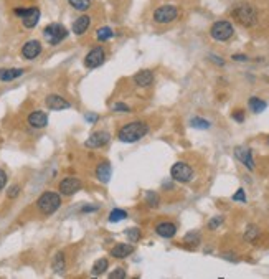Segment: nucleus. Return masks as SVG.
I'll return each instance as SVG.
<instances>
[{
	"instance_id": "44",
	"label": "nucleus",
	"mask_w": 269,
	"mask_h": 279,
	"mask_svg": "<svg viewBox=\"0 0 269 279\" xmlns=\"http://www.w3.org/2000/svg\"><path fill=\"white\" fill-rule=\"evenodd\" d=\"M223 258H224V260H230V261H233L236 256H235V254H228V253H226V254H223Z\"/></svg>"
},
{
	"instance_id": "41",
	"label": "nucleus",
	"mask_w": 269,
	"mask_h": 279,
	"mask_svg": "<svg viewBox=\"0 0 269 279\" xmlns=\"http://www.w3.org/2000/svg\"><path fill=\"white\" fill-rule=\"evenodd\" d=\"M84 119H86L88 123H96V121L99 119V116H98V114H94V112H88V114L84 116Z\"/></svg>"
},
{
	"instance_id": "29",
	"label": "nucleus",
	"mask_w": 269,
	"mask_h": 279,
	"mask_svg": "<svg viewBox=\"0 0 269 279\" xmlns=\"http://www.w3.org/2000/svg\"><path fill=\"white\" fill-rule=\"evenodd\" d=\"M190 126L195 127V129H202V131H205V129H210V121L203 119V117H194V119L190 121Z\"/></svg>"
},
{
	"instance_id": "15",
	"label": "nucleus",
	"mask_w": 269,
	"mask_h": 279,
	"mask_svg": "<svg viewBox=\"0 0 269 279\" xmlns=\"http://www.w3.org/2000/svg\"><path fill=\"white\" fill-rule=\"evenodd\" d=\"M28 124L33 129H43L48 126V114L45 111H33L28 116Z\"/></svg>"
},
{
	"instance_id": "38",
	"label": "nucleus",
	"mask_w": 269,
	"mask_h": 279,
	"mask_svg": "<svg viewBox=\"0 0 269 279\" xmlns=\"http://www.w3.org/2000/svg\"><path fill=\"white\" fill-rule=\"evenodd\" d=\"M18 193H20V185H12L9 188V192H7V197L15 198V197H18Z\"/></svg>"
},
{
	"instance_id": "37",
	"label": "nucleus",
	"mask_w": 269,
	"mask_h": 279,
	"mask_svg": "<svg viewBox=\"0 0 269 279\" xmlns=\"http://www.w3.org/2000/svg\"><path fill=\"white\" fill-rule=\"evenodd\" d=\"M231 117L236 121V123H244V111H241V109H236V111L231 112Z\"/></svg>"
},
{
	"instance_id": "19",
	"label": "nucleus",
	"mask_w": 269,
	"mask_h": 279,
	"mask_svg": "<svg viewBox=\"0 0 269 279\" xmlns=\"http://www.w3.org/2000/svg\"><path fill=\"white\" fill-rule=\"evenodd\" d=\"M111 175H112V167L107 160H104V162H101L96 167V179L103 182V184H107L111 180Z\"/></svg>"
},
{
	"instance_id": "40",
	"label": "nucleus",
	"mask_w": 269,
	"mask_h": 279,
	"mask_svg": "<svg viewBox=\"0 0 269 279\" xmlns=\"http://www.w3.org/2000/svg\"><path fill=\"white\" fill-rule=\"evenodd\" d=\"M210 60H211V62H213L215 64H218V66H224V60H223V58H220V56L210 55Z\"/></svg>"
},
{
	"instance_id": "26",
	"label": "nucleus",
	"mask_w": 269,
	"mask_h": 279,
	"mask_svg": "<svg viewBox=\"0 0 269 279\" xmlns=\"http://www.w3.org/2000/svg\"><path fill=\"white\" fill-rule=\"evenodd\" d=\"M114 38V30L109 27H101L96 30V40L98 42H107V40Z\"/></svg>"
},
{
	"instance_id": "31",
	"label": "nucleus",
	"mask_w": 269,
	"mask_h": 279,
	"mask_svg": "<svg viewBox=\"0 0 269 279\" xmlns=\"http://www.w3.org/2000/svg\"><path fill=\"white\" fill-rule=\"evenodd\" d=\"M146 203L149 205L150 208H157L159 203H160V198L155 192H147L146 195Z\"/></svg>"
},
{
	"instance_id": "35",
	"label": "nucleus",
	"mask_w": 269,
	"mask_h": 279,
	"mask_svg": "<svg viewBox=\"0 0 269 279\" xmlns=\"http://www.w3.org/2000/svg\"><path fill=\"white\" fill-rule=\"evenodd\" d=\"M233 202H241V203H246V192L243 188H238V192L231 197Z\"/></svg>"
},
{
	"instance_id": "36",
	"label": "nucleus",
	"mask_w": 269,
	"mask_h": 279,
	"mask_svg": "<svg viewBox=\"0 0 269 279\" xmlns=\"http://www.w3.org/2000/svg\"><path fill=\"white\" fill-rule=\"evenodd\" d=\"M223 220H224L223 217H213L210 221H208V228H210V230H216L220 225L223 223Z\"/></svg>"
},
{
	"instance_id": "42",
	"label": "nucleus",
	"mask_w": 269,
	"mask_h": 279,
	"mask_svg": "<svg viewBox=\"0 0 269 279\" xmlns=\"http://www.w3.org/2000/svg\"><path fill=\"white\" fill-rule=\"evenodd\" d=\"M231 60H235V62H248V56L246 55H243V53H236V55H233L231 56Z\"/></svg>"
},
{
	"instance_id": "3",
	"label": "nucleus",
	"mask_w": 269,
	"mask_h": 279,
	"mask_svg": "<svg viewBox=\"0 0 269 279\" xmlns=\"http://www.w3.org/2000/svg\"><path fill=\"white\" fill-rule=\"evenodd\" d=\"M61 207V195L56 192H43L37 200V208L43 215H53V213Z\"/></svg>"
},
{
	"instance_id": "8",
	"label": "nucleus",
	"mask_w": 269,
	"mask_h": 279,
	"mask_svg": "<svg viewBox=\"0 0 269 279\" xmlns=\"http://www.w3.org/2000/svg\"><path fill=\"white\" fill-rule=\"evenodd\" d=\"M170 175L175 182L180 184H188L194 179V169L187 162H175L170 169Z\"/></svg>"
},
{
	"instance_id": "18",
	"label": "nucleus",
	"mask_w": 269,
	"mask_h": 279,
	"mask_svg": "<svg viewBox=\"0 0 269 279\" xmlns=\"http://www.w3.org/2000/svg\"><path fill=\"white\" fill-rule=\"evenodd\" d=\"M91 27V17L90 15H81V17H78L75 20L73 23V33L81 36L88 31V28Z\"/></svg>"
},
{
	"instance_id": "22",
	"label": "nucleus",
	"mask_w": 269,
	"mask_h": 279,
	"mask_svg": "<svg viewBox=\"0 0 269 279\" xmlns=\"http://www.w3.org/2000/svg\"><path fill=\"white\" fill-rule=\"evenodd\" d=\"M51 268L56 274H61L65 273L66 269V258H65V253L63 251H58L53 256V261H51Z\"/></svg>"
},
{
	"instance_id": "10",
	"label": "nucleus",
	"mask_w": 269,
	"mask_h": 279,
	"mask_svg": "<svg viewBox=\"0 0 269 279\" xmlns=\"http://www.w3.org/2000/svg\"><path fill=\"white\" fill-rule=\"evenodd\" d=\"M106 60V53H104L103 46H94L86 56H84V66L88 70H94V68L101 66Z\"/></svg>"
},
{
	"instance_id": "27",
	"label": "nucleus",
	"mask_w": 269,
	"mask_h": 279,
	"mask_svg": "<svg viewBox=\"0 0 269 279\" xmlns=\"http://www.w3.org/2000/svg\"><path fill=\"white\" fill-rule=\"evenodd\" d=\"M68 3L78 12H86L91 9V0H68Z\"/></svg>"
},
{
	"instance_id": "9",
	"label": "nucleus",
	"mask_w": 269,
	"mask_h": 279,
	"mask_svg": "<svg viewBox=\"0 0 269 279\" xmlns=\"http://www.w3.org/2000/svg\"><path fill=\"white\" fill-rule=\"evenodd\" d=\"M83 187V182L78 179V177H65L58 185L60 195L63 197H71L75 195L76 192H79Z\"/></svg>"
},
{
	"instance_id": "21",
	"label": "nucleus",
	"mask_w": 269,
	"mask_h": 279,
	"mask_svg": "<svg viewBox=\"0 0 269 279\" xmlns=\"http://www.w3.org/2000/svg\"><path fill=\"white\" fill-rule=\"evenodd\" d=\"M23 73H25V70H22V68H2L0 70V81L3 83L14 81V79L20 78Z\"/></svg>"
},
{
	"instance_id": "1",
	"label": "nucleus",
	"mask_w": 269,
	"mask_h": 279,
	"mask_svg": "<svg viewBox=\"0 0 269 279\" xmlns=\"http://www.w3.org/2000/svg\"><path fill=\"white\" fill-rule=\"evenodd\" d=\"M149 134V126L144 121H134V123L124 124L118 132V139L126 144H134L140 140L142 137Z\"/></svg>"
},
{
	"instance_id": "2",
	"label": "nucleus",
	"mask_w": 269,
	"mask_h": 279,
	"mask_svg": "<svg viewBox=\"0 0 269 279\" xmlns=\"http://www.w3.org/2000/svg\"><path fill=\"white\" fill-rule=\"evenodd\" d=\"M231 15L239 25L243 27H253L258 22V10L251 5V3H239L231 10Z\"/></svg>"
},
{
	"instance_id": "24",
	"label": "nucleus",
	"mask_w": 269,
	"mask_h": 279,
	"mask_svg": "<svg viewBox=\"0 0 269 279\" xmlns=\"http://www.w3.org/2000/svg\"><path fill=\"white\" fill-rule=\"evenodd\" d=\"M259 234H261V230L258 228V226H256V225H248L246 230H244L243 238H244V241H248V243H253V241L258 240Z\"/></svg>"
},
{
	"instance_id": "4",
	"label": "nucleus",
	"mask_w": 269,
	"mask_h": 279,
	"mask_svg": "<svg viewBox=\"0 0 269 279\" xmlns=\"http://www.w3.org/2000/svg\"><path fill=\"white\" fill-rule=\"evenodd\" d=\"M235 35V28L228 20H218L210 28V36L216 42H228Z\"/></svg>"
},
{
	"instance_id": "25",
	"label": "nucleus",
	"mask_w": 269,
	"mask_h": 279,
	"mask_svg": "<svg viewBox=\"0 0 269 279\" xmlns=\"http://www.w3.org/2000/svg\"><path fill=\"white\" fill-rule=\"evenodd\" d=\"M107 268H109V261H107L106 258H101V260H98L93 264V268H91V274H93V276H101V274L106 273Z\"/></svg>"
},
{
	"instance_id": "17",
	"label": "nucleus",
	"mask_w": 269,
	"mask_h": 279,
	"mask_svg": "<svg viewBox=\"0 0 269 279\" xmlns=\"http://www.w3.org/2000/svg\"><path fill=\"white\" fill-rule=\"evenodd\" d=\"M132 253H134V245L127 243H119L111 249V256L116 258V260H124V258L131 256Z\"/></svg>"
},
{
	"instance_id": "20",
	"label": "nucleus",
	"mask_w": 269,
	"mask_h": 279,
	"mask_svg": "<svg viewBox=\"0 0 269 279\" xmlns=\"http://www.w3.org/2000/svg\"><path fill=\"white\" fill-rule=\"evenodd\" d=\"M134 83L140 88H147L154 83V71L150 70H142L139 73H135L134 76Z\"/></svg>"
},
{
	"instance_id": "13",
	"label": "nucleus",
	"mask_w": 269,
	"mask_h": 279,
	"mask_svg": "<svg viewBox=\"0 0 269 279\" xmlns=\"http://www.w3.org/2000/svg\"><path fill=\"white\" fill-rule=\"evenodd\" d=\"M45 104L48 109H51V111H65V109L71 108L70 101L65 99L60 94H48L45 99Z\"/></svg>"
},
{
	"instance_id": "7",
	"label": "nucleus",
	"mask_w": 269,
	"mask_h": 279,
	"mask_svg": "<svg viewBox=\"0 0 269 279\" xmlns=\"http://www.w3.org/2000/svg\"><path fill=\"white\" fill-rule=\"evenodd\" d=\"M179 17V9L175 5H160L154 10V22L159 25H167L172 23Z\"/></svg>"
},
{
	"instance_id": "32",
	"label": "nucleus",
	"mask_w": 269,
	"mask_h": 279,
	"mask_svg": "<svg viewBox=\"0 0 269 279\" xmlns=\"http://www.w3.org/2000/svg\"><path fill=\"white\" fill-rule=\"evenodd\" d=\"M126 236H127V240H129L131 243H137V241L140 240V230L139 228L126 230Z\"/></svg>"
},
{
	"instance_id": "23",
	"label": "nucleus",
	"mask_w": 269,
	"mask_h": 279,
	"mask_svg": "<svg viewBox=\"0 0 269 279\" xmlns=\"http://www.w3.org/2000/svg\"><path fill=\"white\" fill-rule=\"evenodd\" d=\"M248 106H250V109L254 112V114H259V112H263L264 109L268 108V104H266V101L253 96V98H250V101H248Z\"/></svg>"
},
{
	"instance_id": "34",
	"label": "nucleus",
	"mask_w": 269,
	"mask_h": 279,
	"mask_svg": "<svg viewBox=\"0 0 269 279\" xmlns=\"http://www.w3.org/2000/svg\"><path fill=\"white\" fill-rule=\"evenodd\" d=\"M126 276H127V273H126V269H122V268H116V269L109 274L111 279H124Z\"/></svg>"
},
{
	"instance_id": "28",
	"label": "nucleus",
	"mask_w": 269,
	"mask_h": 279,
	"mask_svg": "<svg viewBox=\"0 0 269 279\" xmlns=\"http://www.w3.org/2000/svg\"><path fill=\"white\" fill-rule=\"evenodd\" d=\"M124 218H127V212H126V210L114 208L109 213V221H111V223H119V221H122Z\"/></svg>"
},
{
	"instance_id": "12",
	"label": "nucleus",
	"mask_w": 269,
	"mask_h": 279,
	"mask_svg": "<svg viewBox=\"0 0 269 279\" xmlns=\"http://www.w3.org/2000/svg\"><path fill=\"white\" fill-rule=\"evenodd\" d=\"M235 157L241 162L248 170H254L256 165H254V159H253V151L246 145H238L235 147Z\"/></svg>"
},
{
	"instance_id": "6",
	"label": "nucleus",
	"mask_w": 269,
	"mask_h": 279,
	"mask_svg": "<svg viewBox=\"0 0 269 279\" xmlns=\"http://www.w3.org/2000/svg\"><path fill=\"white\" fill-rule=\"evenodd\" d=\"M14 14L22 18V23L25 28H35L40 22V9L38 7H23V9H15Z\"/></svg>"
},
{
	"instance_id": "5",
	"label": "nucleus",
	"mask_w": 269,
	"mask_h": 279,
	"mask_svg": "<svg viewBox=\"0 0 269 279\" xmlns=\"http://www.w3.org/2000/svg\"><path fill=\"white\" fill-rule=\"evenodd\" d=\"M68 36V30L61 23H50L43 28V38L46 40L50 45H58Z\"/></svg>"
},
{
	"instance_id": "39",
	"label": "nucleus",
	"mask_w": 269,
	"mask_h": 279,
	"mask_svg": "<svg viewBox=\"0 0 269 279\" xmlns=\"http://www.w3.org/2000/svg\"><path fill=\"white\" fill-rule=\"evenodd\" d=\"M5 185H7V173H5V170L0 169V190L5 187Z\"/></svg>"
},
{
	"instance_id": "33",
	"label": "nucleus",
	"mask_w": 269,
	"mask_h": 279,
	"mask_svg": "<svg viewBox=\"0 0 269 279\" xmlns=\"http://www.w3.org/2000/svg\"><path fill=\"white\" fill-rule=\"evenodd\" d=\"M111 109L114 112H131V108L127 106V104H124V103H114L111 106Z\"/></svg>"
},
{
	"instance_id": "14",
	"label": "nucleus",
	"mask_w": 269,
	"mask_h": 279,
	"mask_svg": "<svg viewBox=\"0 0 269 279\" xmlns=\"http://www.w3.org/2000/svg\"><path fill=\"white\" fill-rule=\"evenodd\" d=\"M40 53H42V43L38 40H28L22 46V56L25 60H35Z\"/></svg>"
},
{
	"instance_id": "30",
	"label": "nucleus",
	"mask_w": 269,
	"mask_h": 279,
	"mask_svg": "<svg viewBox=\"0 0 269 279\" xmlns=\"http://www.w3.org/2000/svg\"><path fill=\"white\" fill-rule=\"evenodd\" d=\"M200 240H202V236H200L198 232H190L185 234V238H183V241H185L187 245H194V246L200 245Z\"/></svg>"
},
{
	"instance_id": "43",
	"label": "nucleus",
	"mask_w": 269,
	"mask_h": 279,
	"mask_svg": "<svg viewBox=\"0 0 269 279\" xmlns=\"http://www.w3.org/2000/svg\"><path fill=\"white\" fill-rule=\"evenodd\" d=\"M98 210H99V207H98V205H94V207H83L81 212L83 213H91V212H98Z\"/></svg>"
},
{
	"instance_id": "11",
	"label": "nucleus",
	"mask_w": 269,
	"mask_h": 279,
	"mask_svg": "<svg viewBox=\"0 0 269 279\" xmlns=\"http://www.w3.org/2000/svg\"><path fill=\"white\" fill-rule=\"evenodd\" d=\"M109 140H111V134L107 131H96L90 137H88V140L84 142V147H88V149H101L107 142H109Z\"/></svg>"
},
{
	"instance_id": "16",
	"label": "nucleus",
	"mask_w": 269,
	"mask_h": 279,
	"mask_svg": "<svg viewBox=\"0 0 269 279\" xmlns=\"http://www.w3.org/2000/svg\"><path fill=\"white\" fill-rule=\"evenodd\" d=\"M155 233L159 234L160 238H165V240H170L177 234V225L172 223V221H162L155 226Z\"/></svg>"
}]
</instances>
